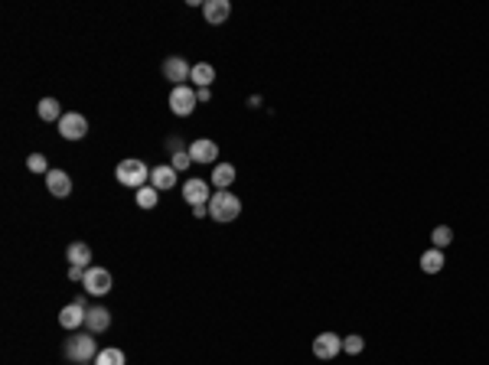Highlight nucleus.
<instances>
[{
  "mask_svg": "<svg viewBox=\"0 0 489 365\" xmlns=\"http://www.w3.org/2000/svg\"><path fill=\"white\" fill-rule=\"evenodd\" d=\"M85 271H88V267H76V265H69V280H85Z\"/></svg>",
  "mask_w": 489,
  "mask_h": 365,
  "instance_id": "27",
  "label": "nucleus"
},
{
  "mask_svg": "<svg viewBox=\"0 0 489 365\" xmlns=\"http://www.w3.org/2000/svg\"><path fill=\"white\" fill-rule=\"evenodd\" d=\"M95 365H127V359H124V353L121 349H101L98 355H95Z\"/></svg>",
  "mask_w": 489,
  "mask_h": 365,
  "instance_id": "21",
  "label": "nucleus"
},
{
  "mask_svg": "<svg viewBox=\"0 0 489 365\" xmlns=\"http://www.w3.org/2000/svg\"><path fill=\"white\" fill-rule=\"evenodd\" d=\"M138 206H140V209H157V189H153V186H140L138 189Z\"/></svg>",
  "mask_w": 489,
  "mask_h": 365,
  "instance_id": "22",
  "label": "nucleus"
},
{
  "mask_svg": "<svg viewBox=\"0 0 489 365\" xmlns=\"http://www.w3.org/2000/svg\"><path fill=\"white\" fill-rule=\"evenodd\" d=\"M440 267H444V252L440 248H431V252L421 254V271L424 274H437Z\"/></svg>",
  "mask_w": 489,
  "mask_h": 365,
  "instance_id": "19",
  "label": "nucleus"
},
{
  "mask_svg": "<svg viewBox=\"0 0 489 365\" xmlns=\"http://www.w3.org/2000/svg\"><path fill=\"white\" fill-rule=\"evenodd\" d=\"M166 147H170V151H180V137H170V140H166Z\"/></svg>",
  "mask_w": 489,
  "mask_h": 365,
  "instance_id": "29",
  "label": "nucleus"
},
{
  "mask_svg": "<svg viewBox=\"0 0 489 365\" xmlns=\"http://www.w3.org/2000/svg\"><path fill=\"white\" fill-rule=\"evenodd\" d=\"M209 186H213V183H202V179H186V183H183V199H186L193 209H199V206H206V209H209V199H213Z\"/></svg>",
  "mask_w": 489,
  "mask_h": 365,
  "instance_id": "6",
  "label": "nucleus"
},
{
  "mask_svg": "<svg viewBox=\"0 0 489 365\" xmlns=\"http://www.w3.org/2000/svg\"><path fill=\"white\" fill-rule=\"evenodd\" d=\"M63 353L65 359H72L76 365H88V362H95V336L91 333H76L72 340H65L63 346Z\"/></svg>",
  "mask_w": 489,
  "mask_h": 365,
  "instance_id": "2",
  "label": "nucleus"
},
{
  "mask_svg": "<svg viewBox=\"0 0 489 365\" xmlns=\"http://www.w3.org/2000/svg\"><path fill=\"white\" fill-rule=\"evenodd\" d=\"M189 78L199 85V89H209L215 82V69L209 63H199V65H193V72H189Z\"/></svg>",
  "mask_w": 489,
  "mask_h": 365,
  "instance_id": "18",
  "label": "nucleus"
},
{
  "mask_svg": "<svg viewBox=\"0 0 489 365\" xmlns=\"http://www.w3.org/2000/svg\"><path fill=\"white\" fill-rule=\"evenodd\" d=\"M431 239H434V248H444V245H450L453 241V228L450 225H437L431 232Z\"/></svg>",
  "mask_w": 489,
  "mask_h": 365,
  "instance_id": "23",
  "label": "nucleus"
},
{
  "mask_svg": "<svg viewBox=\"0 0 489 365\" xmlns=\"http://www.w3.org/2000/svg\"><path fill=\"white\" fill-rule=\"evenodd\" d=\"M202 16H206V23H213V26L226 23L228 16H232V3L228 0H206L202 3Z\"/></svg>",
  "mask_w": 489,
  "mask_h": 365,
  "instance_id": "11",
  "label": "nucleus"
},
{
  "mask_svg": "<svg viewBox=\"0 0 489 365\" xmlns=\"http://www.w3.org/2000/svg\"><path fill=\"white\" fill-rule=\"evenodd\" d=\"M189 72H193V69L186 65V59H180V56L163 59V78H166V82H173V85H186Z\"/></svg>",
  "mask_w": 489,
  "mask_h": 365,
  "instance_id": "9",
  "label": "nucleus"
},
{
  "mask_svg": "<svg viewBox=\"0 0 489 365\" xmlns=\"http://www.w3.org/2000/svg\"><path fill=\"white\" fill-rule=\"evenodd\" d=\"M209 215H213L215 222H235L241 215L239 196H232L228 189H215L213 199H209Z\"/></svg>",
  "mask_w": 489,
  "mask_h": 365,
  "instance_id": "1",
  "label": "nucleus"
},
{
  "mask_svg": "<svg viewBox=\"0 0 489 365\" xmlns=\"http://www.w3.org/2000/svg\"><path fill=\"white\" fill-rule=\"evenodd\" d=\"M189 157H193V164H215V157H219V144L215 140H193L189 144Z\"/></svg>",
  "mask_w": 489,
  "mask_h": 365,
  "instance_id": "10",
  "label": "nucleus"
},
{
  "mask_svg": "<svg viewBox=\"0 0 489 365\" xmlns=\"http://www.w3.org/2000/svg\"><path fill=\"white\" fill-rule=\"evenodd\" d=\"M36 111H39L43 121H63V108H59V101L56 98H43Z\"/></svg>",
  "mask_w": 489,
  "mask_h": 365,
  "instance_id": "20",
  "label": "nucleus"
},
{
  "mask_svg": "<svg viewBox=\"0 0 489 365\" xmlns=\"http://www.w3.org/2000/svg\"><path fill=\"white\" fill-rule=\"evenodd\" d=\"M196 98H199V101H209V98H213V91H209V89H196Z\"/></svg>",
  "mask_w": 489,
  "mask_h": 365,
  "instance_id": "28",
  "label": "nucleus"
},
{
  "mask_svg": "<svg viewBox=\"0 0 489 365\" xmlns=\"http://www.w3.org/2000/svg\"><path fill=\"white\" fill-rule=\"evenodd\" d=\"M196 104H199V98H196V91L189 89V85H173V91H170V111L180 114V118H189Z\"/></svg>",
  "mask_w": 489,
  "mask_h": 365,
  "instance_id": "4",
  "label": "nucleus"
},
{
  "mask_svg": "<svg viewBox=\"0 0 489 365\" xmlns=\"http://www.w3.org/2000/svg\"><path fill=\"white\" fill-rule=\"evenodd\" d=\"M215 189H228L232 183H235V166L232 164H215L213 170V179H209Z\"/></svg>",
  "mask_w": 489,
  "mask_h": 365,
  "instance_id": "17",
  "label": "nucleus"
},
{
  "mask_svg": "<svg viewBox=\"0 0 489 365\" xmlns=\"http://www.w3.org/2000/svg\"><path fill=\"white\" fill-rule=\"evenodd\" d=\"M151 186L153 189H173L176 186V170L173 166H153L151 170Z\"/></svg>",
  "mask_w": 489,
  "mask_h": 365,
  "instance_id": "15",
  "label": "nucleus"
},
{
  "mask_svg": "<svg viewBox=\"0 0 489 365\" xmlns=\"http://www.w3.org/2000/svg\"><path fill=\"white\" fill-rule=\"evenodd\" d=\"M26 166H30V173H50V160H46L43 153H30V157H26Z\"/></svg>",
  "mask_w": 489,
  "mask_h": 365,
  "instance_id": "24",
  "label": "nucleus"
},
{
  "mask_svg": "<svg viewBox=\"0 0 489 365\" xmlns=\"http://www.w3.org/2000/svg\"><path fill=\"white\" fill-rule=\"evenodd\" d=\"M59 323L65 329H76V327H85V300H76L63 307V313H59Z\"/></svg>",
  "mask_w": 489,
  "mask_h": 365,
  "instance_id": "13",
  "label": "nucleus"
},
{
  "mask_svg": "<svg viewBox=\"0 0 489 365\" xmlns=\"http://www.w3.org/2000/svg\"><path fill=\"white\" fill-rule=\"evenodd\" d=\"M46 189H50L56 199H65V196L72 192V177H69L65 170H50V173H46Z\"/></svg>",
  "mask_w": 489,
  "mask_h": 365,
  "instance_id": "12",
  "label": "nucleus"
},
{
  "mask_svg": "<svg viewBox=\"0 0 489 365\" xmlns=\"http://www.w3.org/2000/svg\"><path fill=\"white\" fill-rule=\"evenodd\" d=\"M65 258H69V265L88 267V261H91V248H88L85 241H72V245L65 248Z\"/></svg>",
  "mask_w": 489,
  "mask_h": 365,
  "instance_id": "16",
  "label": "nucleus"
},
{
  "mask_svg": "<svg viewBox=\"0 0 489 365\" xmlns=\"http://www.w3.org/2000/svg\"><path fill=\"white\" fill-rule=\"evenodd\" d=\"M82 287H85L91 297H105V294L111 290V271H105V267H88Z\"/></svg>",
  "mask_w": 489,
  "mask_h": 365,
  "instance_id": "5",
  "label": "nucleus"
},
{
  "mask_svg": "<svg viewBox=\"0 0 489 365\" xmlns=\"http://www.w3.org/2000/svg\"><path fill=\"white\" fill-rule=\"evenodd\" d=\"M362 349H365V340H362V336H346V340H343V353L359 355Z\"/></svg>",
  "mask_w": 489,
  "mask_h": 365,
  "instance_id": "25",
  "label": "nucleus"
},
{
  "mask_svg": "<svg viewBox=\"0 0 489 365\" xmlns=\"http://www.w3.org/2000/svg\"><path fill=\"white\" fill-rule=\"evenodd\" d=\"M85 327H88V333H105V329L111 327V313H108L105 307H88Z\"/></svg>",
  "mask_w": 489,
  "mask_h": 365,
  "instance_id": "14",
  "label": "nucleus"
},
{
  "mask_svg": "<svg viewBox=\"0 0 489 365\" xmlns=\"http://www.w3.org/2000/svg\"><path fill=\"white\" fill-rule=\"evenodd\" d=\"M114 177H118V183H121V186L140 189V186H147L151 170H147V164H144V160H134V157H131V160H121V164H118Z\"/></svg>",
  "mask_w": 489,
  "mask_h": 365,
  "instance_id": "3",
  "label": "nucleus"
},
{
  "mask_svg": "<svg viewBox=\"0 0 489 365\" xmlns=\"http://www.w3.org/2000/svg\"><path fill=\"white\" fill-rule=\"evenodd\" d=\"M339 353H343V336H336V333H320L314 340L316 359H336Z\"/></svg>",
  "mask_w": 489,
  "mask_h": 365,
  "instance_id": "8",
  "label": "nucleus"
},
{
  "mask_svg": "<svg viewBox=\"0 0 489 365\" xmlns=\"http://www.w3.org/2000/svg\"><path fill=\"white\" fill-rule=\"evenodd\" d=\"M189 164H193V157H189V151H176L173 157H170V166H173L176 173H183V170H186Z\"/></svg>",
  "mask_w": 489,
  "mask_h": 365,
  "instance_id": "26",
  "label": "nucleus"
},
{
  "mask_svg": "<svg viewBox=\"0 0 489 365\" xmlns=\"http://www.w3.org/2000/svg\"><path fill=\"white\" fill-rule=\"evenodd\" d=\"M59 134H63L65 140H82L88 134V121H85V114H63V121H59Z\"/></svg>",
  "mask_w": 489,
  "mask_h": 365,
  "instance_id": "7",
  "label": "nucleus"
}]
</instances>
